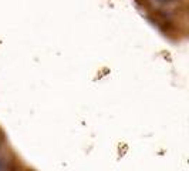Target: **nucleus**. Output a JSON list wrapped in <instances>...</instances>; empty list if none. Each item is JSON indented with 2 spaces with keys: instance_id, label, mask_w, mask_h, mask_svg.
Listing matches in <instances>:
<instances>
[]
</instances>
